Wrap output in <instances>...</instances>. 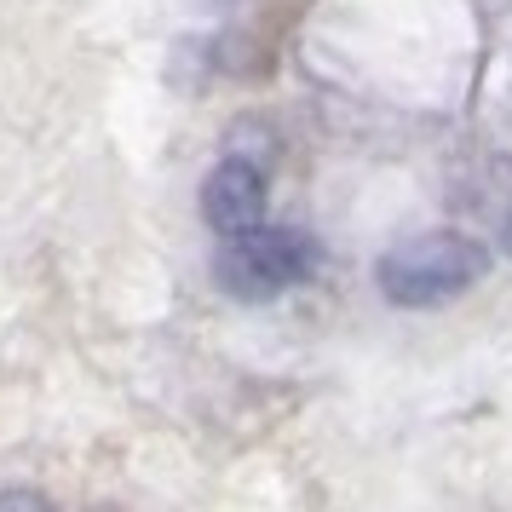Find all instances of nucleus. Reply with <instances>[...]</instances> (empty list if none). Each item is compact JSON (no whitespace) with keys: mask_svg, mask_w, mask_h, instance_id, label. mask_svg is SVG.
<instances>
[{"mask_svg":"<svg viewBox=\"0 0 512 512\" xmlns=\"http://www.w3.org/2000/svg\"><path fill=\"white\" fill-rule=\"evenodd\" d=\"M489 271V254L461 231H426L380 259V294L392 305H443Z\"/></svg>","mask_w":512,"mask_h":512,"instance_id":"f257e3e1","label":"nucleus"},{"mask_svg":"<svg viewBox=\"0 0 512 512\" xmlns=\"http://www.w3.org/2000/svg\"><path fill=\"white\" fill-rule=\"evenodd\" d=\"M311 259H317V248L300 231H265V225H254L242 236H225L213 271L225 282V294H236V300H277L282 288H294L311 271Z\"/></svg>","mask_w":512,"mask_h":512,"instance_id":"f03ea898","label":"nucleus"},{"mask_svg":"<svg viewBox=\"0 0 512 512\" xmlns=\"http://www.w3.org/2000/svg\"><path fill=\"white\" fill-rule=\"evenodd\" d=\"M259 213H265V179H259V167L242 162V156H225L208 173V185H202V219L219 236H242L259 225Z\"/></svg>","mask_w":512,"mask_h":512,"instance_id":"7ed1b4c3","label":"nucleus"},{"mask_svg":"<svg viewBox=\"0 0 512 512\" xmlns=\"http://www.w3.org/2000/svg\"><path fill=\"white\" fill-rule=\"evenodd\" d=\"M0 512H52V507L35 489H0Z\"/></svg>","mask_w":512,"mask_h":512,"instance_id":"20e7f679","label":"nucleus"},{"mask_svg":"<svg viewBox=\"0 0 512 512\" xmlns=\"http://www.w3.org/2000/svg\"><path fill=\"white\" fill-rule=\"evenodd\" d=\"M501 248L512 254V213H507V225H501Z\"/></svg>","mask_w":512,"mask_h":512,"instance_id":"39448f33","label":"nucleus"}]
</instances>
